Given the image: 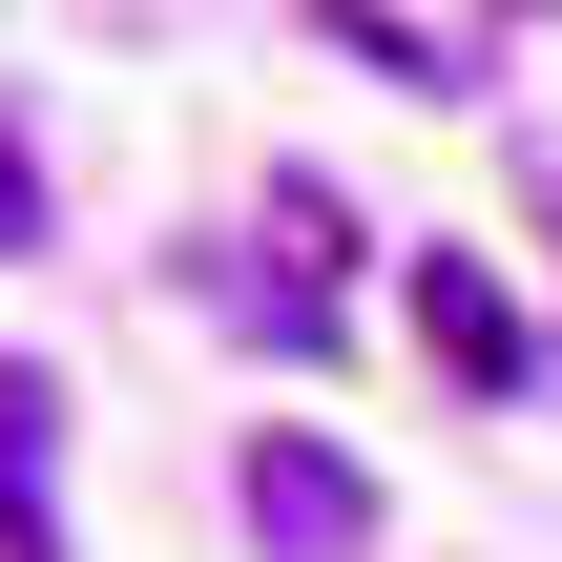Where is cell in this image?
<instances>
[{
	"mask_svg": "<svg viewBox=\"0 0 562 562\" xmlns=\"http://www.w3.org/2000/svg\"><path fill=\"white\" fill-rule=\"evenodd\" d=\"M188 292H209L229 334L313 355V334H334V292H355V209H334V188L292 167V188H271V250H229V271H188Z\"/></svg>",
	"mask_w": 562,
	"mask_h": 562,
	"instance_id": "obj_1",
	"label": "cell"
},
{
	"mask_svg": "<svg viewBox=\"0 0 562 562\" xmlns=\"http://www.w3.org/2000/svg\"><path fill=\"white\" fill-rule=\"evenodd\" d=\"M229 501H250V542H271V562H375V480H355L313 417H271V438L229 459Z\"/></svg>",
	"mask_w": 562,
	"mask_h": 562,
	"instance_id": "obj_2",
	"label": "cell"
},
{
	"mask_svg": "<svg viewBox=\"0 0 562 562\" xmlns=\"http://www.w3.org/2000/svg\"><path fill=\"white\" fill-rule=\"evenodd\" d=\"M396 313H417V355H438L459 396H521V375H542V355H521V292H501L480 250H417V271H396Z\"/></svg>",
	"mask_w": 562,
	"mask_h": 562,
	"instance_id": "obj_3",
	"label": "cell"
},
{
	"mask_svg": "<svg viewBox=\"0 0 562 562\" xmlns=\"http://www.w3.org/2000/svg\"><path fill=\"white\" fill-rule=\"evenodd\" d=\"M0 562H63V375L0 355Z\"/></svg>",
	"mask_w": 562,
	"mask_h": 562,
	"instance_id": "obj_4",
	"label": "cell"
},
{
	"mask_svg": "<svg viewBox=\"0 0 562 562\" xmlns=\"http://www.w3.org/2000/svg\"><path fill=\"white\" fill-rule=\"evenodd\" d=\"M313 42H334V63H375V83H417V104H459V83H480L459 42H417V21H375V0H313Z\"/></svg>",
	"mask_w": 562,
	"mask_h": 562,
	"instance_id": "obj_5",
	"label": "cell"
},
{
	"mask_svg": "<svg viewBox=\"0 0 562 562\" xmlns=\"http://www.w3.org/2000/svg\"><path fill=\"white\" fill-rule=\"evenodd\" d=\"M0 250H42V146L0 125Z\"/></svg>",
	"mask_w": 562,
	"mask_h": 562,
	"instance_id": "obj_6",
	"label": "cell"
},
{
	"mask_svg": "<svg viewBox=\"0 0 562 562\" xmlns=\"http://www.w3.org/2000/svg\"><path fill=\"white\" fill-rule=\"evenodd\" d=\"M501 21H562V0H501Z\"/></svg>",
	"mask_w": 562,
	"mask_h": 562,
	"instance_id": "obj_7",
	"label": "cell"
}]
</instances>
